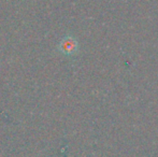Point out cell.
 <instances>
[{
  "label": "cell",
  "mask_w": 158,
  "mask_h": 157,
  "mask_svg": "<svg viewBox=\"0 0 158 157\" xmlns=\"http://www.w3.org/2000/svg\"><path fill=\"white\" fill-rule=\"evenodd\" d=\"M58 50L59 52L67 56H72V55L77 54V50H79V43L74 37L66 36L59 42Z\"/></svg>",
  "instance_id": "obj_1"
}]
</instances>
